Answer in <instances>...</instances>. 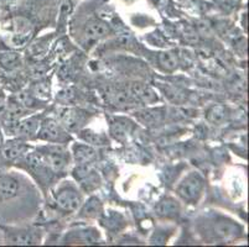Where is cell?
I'll return each mask as SVG.
<instances>
[{
	"mask_svg": "<svg viewBox=\"0 0 249 247\" xmlns=\"http://www.w3.org/2000/svg\"><path fill=\"white\" fill-rule=\"evenodd\" d=\"M205 187V178L198 172H192L178 184V197L187 203H196L202 194Z\"/></svg>",
	"mask_w": 249,
	"mask_h": 247,
	"instance_id": "1",
	"label": "cell"
},
{
	"mask_svg": "<svg viewBox=\"0 0 249 247\" xmlns=\"http://www.w3.org/2000/svg\"><path fill=\"white\" fill-rule=\"evenodd\" d=\"M56 204L58 209L66 213L76 212L82 204V197L71 184L61 187L56 193Z\"/></svg>",
	"mask_w": 249,
	"mask_h": 247,
	"instance_id": "2",
	"label": "cell"
},
{
	"mask_svg": "<svg viewBox=\"0 0 249 247\" xmlns=\"http://www.w3.org/2000/svg\"><path fill=\"white\" fill-rule=\"evenodd\" d=\"M44 157L46 166L53 172H62L69 166L70 157L67 152L62 147L58 146H47L42 148L40 152Z\"/></svg>",
	"mask_w": 249,
	"mask_h": 247,
	"instance_id": "3",
	"label": "cell"
},
{
	"mask_svg": "<svg viewBox=\"0 0 249 247\" xmlns=\"http://www.w3.org/2000/svg\"><path fill=\"white\" fill-rule=\"evenodd\" d=\"M36 136H37L38 140L47 142H56V144H58V142L62 144V142H66L67 140H70V136L65 132L61 124H58L57 121L52 119H47L42 121L40 130L37 131Z\"/></svg>",
	"mask_w": 249,
	"mask_h": 247,
	"instance_id": "4",
	"label": "cell"
},
{
	"mask_svg": "<svg viewBox=\"0 0 249 247\" xmlns=\"http://www.w3.org/2000/svg\"><path fill=\"white\" fill-rule=\"evenodd\" d=\"M20 190L19 181L11 174H0V203L9 201L18 197Z\"/></svg>",
	"mask_w": 249,
	"mask_h": 247,
	"instance_id": "5",
	"label": "cell"
},
{
	"mask_svg": "<svg viewBox=\"0 0 249 247\" xmlns=\"http://www.w3.org/2000/svg\"><path fill=\"white\" fill-rule=\"evenodd\" d=\"M29 146L22 140H10L0 147V155L5 161H15L28 152Z\"/></svg>",
	"mask_w": 249,
	"mask_h": 247,
	"instance_id": "6",
	"label": "cell"
},
{
	"mask_svg": "<svg viewBox=\"0 0 249 247\" xmlns=\"http://www.w3.org/2000/svg\"><path fill=\"white\" fill-rule=\"evenodd\" d=\"M38 126H40V121H38L37 116L20 120L19 125H18L17 129V132H15V136L20 140L33 139L34 136L37 133Z\"/></svg>",
	"mask_w": 249,
	"mask_h": 247,
	"instance_id": "7",
	"label": "cell"
},
{
	"mask_svg": "<svg viewBox=\"0 0 249 247\" xmlns=\"http://www.w3.org/2000/svg\"><path fill=\"white\" fill-rule=\"evenodd\" d=\"M5 241L10 245H31L35 242L33 232L29 230H11L4 229Z\"/></svg>",
	"mask_w": 249,
	"mask_h": 247,
	"instance_id": "8",
	"label": "cell"
},
{
	"mask_svg": "<svg viewBox=\"0 0 249 247\" xmlns=\"http://www.w3.org/2000/svg\"><path fill=\"white\" fill-rule=\"evenodd\" d=\"M109 26L104 21L98 19L89 20L85 26V35L89 40H98V38L109 35Z\"/></svg>",
	"mask_w": 249,
	"mask_h": 247,
	"instance_id": "9",
	"label": "cell"
},
{
	"mask_svg": "<svg viewBox=\"0 0 249 247\" xmlns=\"http://www.w3.org/2000/svg\"><path fill=\"white\" fill-rule=\"evenodd\" d=\"M133 129V122L124 117H114L110 121V133L118 141H124Z\"/></svg>",
	"mask_w": 249,
	"mask_h": 247,
	"instance_id": "10",
	"label": "cell"
},
{
	"mask_svg": "<svg viewBox=\"0 0 249 247\" xmlns=\"http://www.w3.org/2000/svg\"><path fill=\"white\" fill-rule=\"evenodd\" d=\"M156 214L161 217H167V219L178 216V214H180V204L174 198H170V197L162 198L156 205Z\"/></svg>",
	"mask_w": 249,
	"mask_h": 247,
	"instance_id": "11",
	"label": "cell"
},
{
	"mask_svg": "<svg viewBox=\"0 0 249 247\" xmlns=\"http://www.w3.org/2000/svg\"><path fill=\"white\" fill-rule=\"evenodd\" d=\"M85 121V114L80 110H74V109H67L61 114V125L70 130H76L80 128Z\"/></svg>",
	"mask_w": 249,
	"mask_h": 247,
	"instance_id": "12",
	"label": "cell"
},
{
	"mask_svg": "<svg viewBox=\"0 0 249 247\" xmlns=\"http://www.w3.org/2000/svg\"><path fill=\"white\" fill-rule=\"evenodd\" d=\"M135 117L146 126H155L162 121L164 114L160 109H145L135 113Z\"/></svg>",
	"mask_w": 249,
	"mask_h": 247,
	"instance_id": "13",
	"label": "cell"
},
{
	"mask_svg": "<svg viewBox=\"0 0 249 247\" xmlns=\"http://www.w3.org/2000/svg\"><path fill=\"white\" fill-rule=\"evenodd\" d=\"M73 157L77 165L81 163H92L97 158V151L88 145H74Z\"/></svg>",
	"mask_w": 249,
	"mask_h": 247,
	"instance_id": "14",
	"label": "cell"
},
{
	"mask_svg": "<svg viewBox=\"0 0 249 247\" xmlns=\"http://www.w3.org/2000/svg\"><path fill=\"white\" fill-rule=\"evenodd\" d=\"M238 225H235L232 221H227L226 219L216 221L213 225L214 235L221 237V239H231V237L235 236V235L238 234Z\"/></svg>",
	"mask_w": 249,
	"mask_h": 247,
	"instance_id": "15",
	"label": "cell"
},
{
	"mask_svg": "<svg viewBox=\"0 0 249 247\" xmlns=\"http://www.w3.org/2000/svg\"><path fill=\"white\" fill-rule=\"evenodd\" d=\"M132 93L135 98H138L139 100L144 101V103H155V101L159 100L156 93L151 89L150 87L144 84H133L132 85Z\"/></svg>",
	"mask_w": 249,
	"mask_h": 247,
	"instance_id": "16",
	"label": "cell"
},
{
	"mask_svg": "<svg viewBox=\"0 0 249 247\" xmlns=\"http://www.w3.org/2000/svg\"><path fill=\"white\" fill-rule=\"evenodd\" d=\"M158 62H159L160 67L166 72H173L178 68V58L174 52H161L158 57Z\"/></svg>",
	"mask_w": 249,
	"mask_h": 247,
	"instance_id": "17",
	"label": "cell"
},
{
	"mask_svg": "<svg viewBox=\"0 0 249 247\" xmlns=\"http://www.w3.org/2000/svg\"><path fill=\"white\" fill-rule=\"evenodd\" d=\"M25 163L28 166L29 169H31L33 172H42L45 169L46 163H45L44 157L40 152H31L26 155L25 157Z\"/></svg>",
	"mask_w": 249,
	"mask_h": 247,
	"instance_id": "18",
	"label": "cell"
},
{
	"mask_svg": "<svg viewBox=\"0 0 249 247\" xmlns=\"http://www.w3.org/2000/svg\"><path fill=\"white\" fill-rule=\"evenodd\" d=\"M20 65V56L15 52H3L0 53V67L6 71H13Z\"/></svg>",
	"mask_w": 249,
	"mask_h": 247,
	"instance_id": "19",
	"label": "cell"
},
{
	"mask_svg": "<svg viewBox=\"0 0 249 247\" xmlns=\"http://www.w3.org/2000/svg\"><path fill=\"white\" fill-rule=\"evenodd\" d=\"M81 139L85 140L88 144L93 145V146H103V145H107V137L102 133H96L90 130H83L81 132Z\"/></svg>",
	"mask_w": 249,
	"mask_h": 247,
	"instance_id": "20",
	"label": "cell"
},
{
	"mask_svg": "<svg viewBox=\"0 0 249 247\" xmlns=\"http://www.w3.org/2000/svg\"><path fill=\"white\" fill-rule=\"evenodd\" d=\"M110 103L117 108H129L132 105V99L123 90H115L110 93Z\"/></svg>",
	"mask_w": 249,
	"mask_h": 247,
	"instance_id": "21",
	"label": "cell"
},
{
	"mask_svg": "<svg viewBox=\"0 0 249 247\" xmlns=\"http://www.w3.org/2000/svg\"><path fill=\"white\" fill-rule=\"evenodd\" d=\"M226 112L227 110H226V108L223 105H214L208 110L206 116H207L208 121L217 125V124H221L226 119V115H227Z\"/></svg>",
	"mask_w": 249,
	"mask_h": 247,
	"instance_id": "22",
	"label": "cell"
},
{
	"mask_svg": "<svg viewBox=\"0 0 249 247\" xmlns=\"http://www.w3.org/2000/svg\"><path fill=\"white\" fill-rule=\"evenodd\" d=\"M101 212V203H99L98 199L92 198L83 208L82 213L83 215H87L89 217H93L98 215V213Z\"/></svg>",
	"mask_w": 249,
	"mask_h": 247,
	"instance_id": "23",
	"label": "cell"
},
{
	"mask_svg": "<svg viewBox=\"0 0 249 247\" xmlns=\"http://www.w3.org/2000/svg\"><path fill=\"white\" fill-rule=\"evenodd\" d=\"M33 92V95L35 98H47L50 95V85L47 84V83H37V84H35V87H34Z\"/></svg>",
	"mask_w": 249,
	"mask_h": 247,
	"instance_id": "24",
	"label": "cell"
},
{
	"mask_svg": "<svg viewBox=\"0 0 249 247\" xmlns=\"http://www.w3.org/2000/svg\"><path fill=\"white\" fill-rule=\"evenodd\" d=\"M4 144V137H3V131H1V129H0V147L3 146Z\"/></svg>",
	"mask_w": 249,
	"mask_h": 247,
	"instance_id": "25",
	"label": "cell"
},
{
	"mask_svg": "<svg viewBox=\"0 0 249 247\" xmlns=\"http://www.w3.org/2000/svg\"><path fill=\"white\" fill-rule=\"evenodd\" d=\"M4 3H5V0H0V9L3 8V5H4Z\"/></svg>",
	"mask_w": 249,
	"mask_h": 247,
	"instance_id": "26",
	"label": "cell"
}]
</instances>
